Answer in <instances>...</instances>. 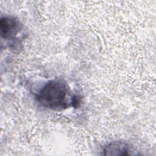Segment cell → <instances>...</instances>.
<instances>
[{"label":"cell","mask_w":156,"mask_h":156,"mask_svg":"<svg viewBox=\"0 0 156 156\" xmlns=\"http://www.w3.org/2000/svg\"><path fill=\"white\" fill-rule=\"evenodd\" d=\"M67 85L60 80H51L46 83L36 94L37 102L43 107L52 110H62L74 106L77 101L68 100Z\"/></svg>","instance_id":"cell-1"},{"label":"cell","mask_w":156,"mask_h":156,"mask_svg":"<svg viewBox=\"0 0 156 156\" xmlns=\"http://www.w3.org/2000/svg\"><path fill=\"white\" fill-rule=\"evenodd\" d=\"M0 29L2 38L12 39L19 31V23L14 18L10 16L2 17L0 20Z\"/></svg>","instance_id":"cell-2"},{"label":"cell","mask_w":156,"mask_h":156,"mask_svg":"<svg viewBox=\"0 0 156 156\" xmlns=\"http://www.w3.org/2000/svg\"><path fill=\"white\" fill-rule=\"evenodd\" d=\"M104 155H129V147L128 144L120 141H112L108 144L104 149Z\"/></svg>","instance_id":"cell-3"}]
</instances>
